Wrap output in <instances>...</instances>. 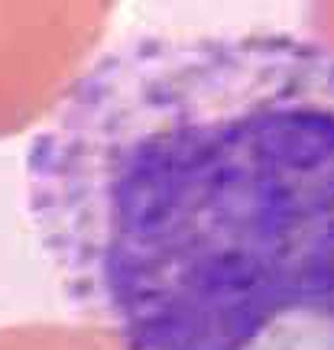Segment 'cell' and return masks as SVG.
<instances>
[{
    "instance_id": "obj_4",
    "label": "cell",
    "mask_w": 334,
    "mask_h": 350,
    "mask_svg": "<svg viewBox=\"0 0 334 350\" xmlns=\"http://www.w3.org/2000/svg\"><path fill=\"white\" fill-rule=\"evenodd\" d=\"M311 42H318L334 59V0H309Z\"/></svg>"
},
{
    "instance_id": "obj_3",
    "label": "cell",
    "mask_w": 334,
    "mask_h": 350,
    "mask_svg": "<svg viewBox=\"0 0 334 350\" xmlns=\"http://www.w3.org/2000/svg\"><path fill=\"white\" fill-rule=\"evenodd\" d=\"M0 350H127V344L91 321H16L0 325Z\"/></svg>"
},
{
    "instance_id": "obj_2",
    "label": "cell",
    "mask_w": 334,
    "mask_h": 350,
    "mask_svg": "<svg viewBox=\"0 0 334 350\" xmlns=\"http://www.w3.org/2000/svg\"><path fill=\"white\" fill-rule=\"evenodd\" d=\"M117 0H0V139L39 130L91 62Z\"/></svg>"
},
{
    "instance_id": "obj_1",
    "label": "cell",
    "mask_w": 334,
    "mask_h": 350,
    "mask_svg": "<svg viewBox=\"0 0 334 350\" xmlns=\"http://www.w3.org/2000/svg\"><path fill=\"white\" fill-rule=\"evenodd\" d=\"M68 299L127 350H253L334 325V59L289 36L101 52L26 156Z\"/></svg>"
}]
</instances>
